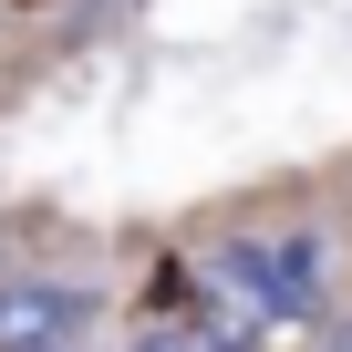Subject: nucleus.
Wrapping results in <instances>:
<instances>
[{"label": "nucleus", "instance_id": "f257e3e1", "mask_svg": "<svg viewBox=\"0 0 352 352\" xmlns=\"http://www.w3.org/2000/svg\"><path fill=\"white\" fill-rule=\"evenodd\" d=\"M197 270H208L228 300H249L259 321L311 331L331 249H321V228H311V218H280V228H249V239H208V249H197Z\"/></svg>", "mask_w": 352, "mask_h": 352}, {"label": "nucleus", "instance_id": "f03ea898", "mask_svg": "<svg viewBox=\"0 0 352 352\" xmlns=\"http://www.w3.org/2000/svg\"><path fill=\"white\" fill-rule=\"evenodd\" d=\"M94 321L83 280H0V352H63Z\"/></svg>", "mask_w": 352, "mask_h": 352}, {"label": "nucleus", "instance_id": "7ed1b4c3", "mask_svg": "<svg viewBox=\"0 0 352 352\" xmlns=\"http://www.w3.org/2000/svg\"><path fill=\"white\" fill-rule=\"evenodd\" d=\"M321 352H352V321H331V342H321Z\"/></svg>", "mask_w": 352, "mask_h": 352}]
</instances>
